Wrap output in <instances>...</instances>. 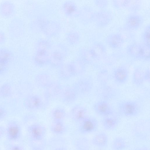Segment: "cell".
Segmentation results:
<instances>
[{
    "instance_id": "obj_22",
    "label": "cell",
    "mask_w": 150,
    "mask_h": 150,
    "mask_svg": "<svg viewBox=\"0 0 150 150\" xmlns=\"http://www.w3.org/2000/svg\"><path fill=\"white\" fill-rule=\"evenodd\" d=\"M90 143L88 138L81 137L75 139L73 144L75 150H89Z\"/></svg>"
},
{
    "instance_id": "obj_2",
    "label": "cell",
    "mask_w": 150,
    "mask_h": 150,
    "mask_svg": "<svg viewBox=\"0 0 150 150\" xmlns=\"http://www.w3.org/2000/svg\"><path fill=\"white\" fill-rule=\"evenodd\" d=\"M116 110L119 116L134 117L141 113L142 107L137 101L133 100H122L118 102Z\"/></svg>"
},
{
    "instance_id": "obj_24",
    "label": "cell",
    "mask_w": 150,
    "mask_h": 150,
    "mask_svg": "<svg viewBox=\"0 0 150 150\" xmlns=\"http://www.w3.org/2000/svg\"><path fill=\"white\" fill-rule=\"evenodd\" d=\"M127 146V143L124 139L121 137L115 138L113 141L112 150H124Z\"/></svg>"
},
{
    "instance_id": "obj_6",
    "label": "cell",
    "mask_w": 150,
    "mask_h": 150,
    "mask_svg": "<svg viewBox=\"0 0 150 150\" xmlns=\"http://www.w3.org/2000/svg\"><path fill=\"white\" fill-rule=\"evenodd\" d=\"M26 131L28 141H38L45 139L47 132L45 127L38 123H33L27 126Z\"/></svg>"
},
{
    "instance_id": "obj_14",
    "label": "cell",
    "mask_w": 150,
    "mask_h": 150,
    "mask_svg": "<svg viewBox=\"0 0 150 150\" xmlns=\"http://www.w3.org/2000/svg\"><path fill=\"white\" fill-rule=\"evenodd\" d=\"M119 116H114L102 117L101 123L104 129L107 131H112L115 129L120 122Z\"/></svg>"
},
{
    "instance_id": "obj_12",
    "label": "cell",
    "mask_w": 150,
    "mask_h": 150,
    "mask_svg": "<svg viewBox=\"0 0 150 150\" xmlns=\"http://www.w3.org/2000/svg\"><path fill=\"white\" fill-rule=\"evenodd\" d=\"M106 44L110 48L117 49L121 47L124 43L123 37L120 34L115 33H110L105 38Z\"/></svg>"
},
{
    "instance_id": "obj_40",
    "label": "cell",
    "mask_w": 150,
    "mask_h": 150,
    "mask_svg": "<svg viewBox=\"0 0 150 150\" xmlns=\"http://www.w3.org/2000/svg\"><path fill=\"white\" fill-rule=\"evenodd\" d=\"M67 6L68 7H67V11L69 13L72 12L74 11L75 8L73 5L70 4L69 5H68Z\"/></svg>"
},
{
    "instance_id": "obj_29",
    "label": "cell",
    "mask_w": 150,
    "mask_h": 150,
    "mask_svg": "<svg viewBox=\"0 0 150 150\" xmlns=\"http://www.w3.org/2000/svg\"><path fill=\"white\" fill-rule=\"evenodd\" d=\"M12 88L8 83H5L0 87V96L4 98L9 96L12 93Z\"/></svg>"
},
{
    "instance_id": "obj_5",
    "label": "cell",
    "mask_w": 150,
    "mask_h": 150,
    "mask_svg": "<svg viewBox=\"0 0 150 150\" xmlns=\"http://www.w3.org/2000/svg\"><path fill=\"white\" fill-rule=\"evenodd\" d=\"M98 122L95 117L87 116L78 123L77 131L85 135L96 132L98 128Z\"/></svg>"
},
{
    "instance_id": "obj_36",
    "label": "cell",
    "mask_w": 150,
    "mask_h": 150,
    "mask_svg": "<svg viewBox=\"0 0 150 150\" xmlns=\"http://www.w3.org/2000/svg\"><path fill=\"white\" fill-rule=\"evenodd\" d=\"M150 71L149 68H146L144 69L143 76L145 82L149 83L150 81Z\"/></svg>"
},
{
    "instance_id": "obj_31",
    "label": "cell",
    "mask_w": 150,
    "mask_h": 150,
    "mask_svg": "<svg viewBox=\"0 0 150 150\" xmlns=\"http://www.w3.org/2000/svg\"><path fill=\"white\" fill-rule=\"evenodd\" d=\"M142 61L149 62L150 58V47L143 44Z\"/></svg>"
},
{
    "instance_id": "obj_32",
    "label": "cell",
    "mask_w": 150,
    "mask_h": 150,
    "mask_svg": "<svg viewBox=\"0 0 150 150\" xmlns=\"http://www.w3.org/2000/svg\"><path fill=\"white\" fill-rule=\"evenodd\" d=\"M37 79L38 83L41 86L48 87V86L50 84L49 83V79L46 75H40L38 77Z\"/></svg>"
},
{
    "instance_id": "obj_15",
    "label": "cell",
    "mask_w": 150,
    "mask_h": 150,
    "mask_svg": "<svg viewBox=\"0 0 150 150\" xmlns=\"http://www.w3.org/2000/svg\"><path fill=\"white\" fill-rule=\"evenodd\" d=\"M108 141L107 134L105 132L102 131L96 134L92 138L90 143L97 148L104 149L108 146Z\"/></svg>"
},
{
    "instance_id": "obj_34",
    "label": "cell",
    "mask_w": 150,
    "mask_h": 150,
    "mask_svg": "<svg viewBox=\"0 0 150 150\" xmlns=\"http://www.w3.org/2000/svg\"><path fill=\"white\" fill-rule=\"evenodd\" d=\"M64 143L61 140L60 142L58 141L54 142L51 150H68L64 144H63Z\"/></svg>"
},
{
    "instance_id": "obj_27",
    "label": "cell",
    "mask_w": 150,
    "mask_h": 150,
    "mask_svg": "<svg viewBox=\"0 0 150 150\" xmlns=\"http://www.w3.org/2000/svg\"><path fill=\"white\" fill-rule=\"evenodd\" d=\"M4 146L5 150H25L22 145L6 140L4 142Z\"/></svg>"
},
{
    "instance_id": "obj_25",
    "label": "cell",
    "mask_w": 150,
    "mask_h": 150,
    "mask_svg": "<svg viewBox=\"0 0 150 150\" xmlns=\"http://www.w3.org/2000/svg\"><path fill=\"white\" fill-rule=\"evenodd\" d=\"M142 4L140 0H127L125 9L132 13H137L141 9Z\"/></svg>"
},
{
    "instance_id": "obj_33",
    "label": "cell",
    "mask_w": 150,
    "mask_h": 150,
    "mask_svg": "<svg viewBox=\"0 0 150 150\" xmlns=\"http://www.w3.org/2000/svg\"><path fill=\"white\" fill-rule=\"evenodd\" d=\"M127 0H115L112 1L113 7L115 9H125Z\"/></svg>"
},
{
    "instance_id": "obj_23",
    "label": "cell",
    "mask_w": 150,
    "mask_h": 150,
    "mask_svg": "<svg viewBox=\"0 0 150 150\" xmlns=\"http://www.w3.org/2000/svg\"><path fill=\"white\" fill-rule=\"evenodd\" d=\"M30 150H45L47 142L45 139L38 141H28Z\"/></svg>"
},
{
    "instance_id": "obj_13",
    "label": "cell",
    "mask_w": 150,
    "mask_h": 150,
    "mask_svg": "<svg viewBox=\"0 0 150 150\" xmlns=\"http://www.w3.org/2000/svg\"><path fill=\"white\" fill-rule=\"evenodd\" d=\"M142 43H133L126 47V52L130 57L137 60L142 61Z\"/></svg>"
},
{
    "instance_id": "obj_8",
    "label": "cell",
    "mask_w": 150,
    "mask_h": 150,
    "mask_svg": "<svg viewBox=\"0 0 150 150\" xmlns=\"http://www.w3.org/2000/svg\"><path fill=\"white\" fill-rule=\"evenodd\" d=\"M149 121L142 120L136 122L132 128L134 137L137 139L145 141L149 139L150 136Z\"/></svg>"
},
{
    "instance_id": "obj_7",
    "label": "cell",
    "mask_w": 150,
    "mask_h": 150,
    "mask_svg": "<svg viewBox=\"0 0 150 150\" xmlns=\"http://www.w3.org/2000/svg\"><path fill=\"white\" fill-rule=\"evenodd\" d=\"M144 21L142 15L137 13H131L127 16L122 29L128 31L137 30L142 27Z\"/></svg>"
},
{
    "instance_id": "obj_19",
    "label": "cell",
    "mask_w": 150,
    "mask_h": 150,
    "mask_svg": "<svg viewBox=\"0 0 150 150\" xmlns=\"http://www.w3.org/2000/svg\"><path fill=\"white\" fill-rule=\"evenodd\" d=\"M144 69L142 67H136L133 70L132 76V82L137 87H141L145 82L143 76Z\"/></svg>"
},
{
    "instance_id": "obj_9",
    "label": "cell",
    "mask_w": 150,
    "mask_h": 150,
    "mask_svg": "<svg viewBox=\"0 0 150 150\" xmlns=\"http://www.w3.org/2000/svg\"><path fill=\"white\" fill-rule=\"evenodd\" d=\"M112 19V13L106 9H100L95 11L93 14V21L98 27L102 28L108 26Z\"/></svg>"
},
{
    "instance_id": "obj_4",
    "label": "cell",
    "mask_w": 150,
    "mask_h": 150,
    "mask_svg": "<svg viewBox=\"0 0 150 150\" xmlns=\"http://www.w3.org/2000/svg\"><path fill=\"white\" fill-rule=\"evenodd\" d=\"M93 109L96 113L102 117L119 116L116 109L107 100L100 99L97 101L93 104Z\"/></svg>"
},
{
    "instance_id": "obj_1",
    "label": "cell",
    "mask_w": 150,
    "mask_h": 150,
    "mask_svg": "<svg viewBox=\"0 0 150 150\" xmlns=\"http://www.w3.org/2000/svg\"><path fill=\"white\" fill-rule=\"evenodd\" d=\"M107 71L103 70L100 71L97 76L98 85L96 95L100 99L109 100L115 99L118 96L117 90L110 85L109 76Z\"/></svg>"
},
{
    "instance_id": "obj_35",
    "label": "cell",
    "mask_w": 150,
    "mask_h": 150,
    "mask_svg": "<svg viewBox=\"0 0 150 150\" xmlns=\"http://www.w3.org/2000/svg\"><path fill=\"white\" fill-rule=\"evenodd\" d=\"M94 2L95 5L101 9H105L108 5V1L106 0H95Z\"/></svg>"
},
{
    "instance_id": "obj_30",
    "label": "cell",
    "mask_w": 150,
    "mask_h": 150,
    "mask_svg": "<svg viewBox=\"0 0 150 150\" xmlns=\"http://www.w3.org/2000/svg\"><path fill=\"white\" fill-rule=\"evenodd\" d=\"M83 58L85 63L92 64L96 60L90 49H86L83 52Z\"/></svg>"
},
{
    "instance_id": "obj_26",
    "label": "cell",
    "mask_w": 150,
    "mask_h": 150,
    "mask_svg": "<svg viewBox=\"0 0 150 150\" xmlns=\"http://www.w3.org/2000/svg\"><path fill=\"white\" fill-rule=\"evenodd\" d=\"M65 114L64 110L62 108L55 109L52 113V117L53 121H63Z\"/></svg>"
},
{
    "instance_id": "obj_11",
    "label": "cell",
    "mask_w": 150,
    "mask_h": 150,
    "mask_svg": "<svg viewBox=\"0 0 150 150\" xmlns=\"http://www.w3.org/2000/svg\"><path fill=\"white\" fill-rule=\"evenodd\" d=\"M129 76L127 68L124 66H120L112 70L110 77L113 82L117 85L122 86L128 81Z\"/></svg>"
},
{
    "instance_id": "obj_38",
    "label": "cell",
    "mask_w": 150,
    "mask_h": 150,
    "mask_svg": "<svg viewBox=\"0 0 150 150\" xmlns=\"http://www.w3.org/2000/svg\"><path fill=\"white\" fill-rule=\"evenodd\" d=\"M134 150H150L149 147L146 145L139 146L135 148Z\"/></svg>"
},
{
    "instance_id": "obj_41",
    "label": "cell",
    "mask_w": 150,
    "mask_h": 150,
    "mask_svg": "<svg viewBox=\"0 0 150 150\" xmlns=\"http://www.w3.org/2000/svg\"><path fill=\"white\" fill-rule=\"evenodd\" d=\"M0 150H1L0 146Z\"/></svg>"
},
{
    "instance_id": "obj_17",
    "label": "cell",
    "mask_w": 150,
    "mask_h": 150,
    "mask_svg": "<svg viewBox=\"0 0 150 150\" xmlns=\"http://www.w3.org/2000/svg\"><path fill=\"white\" fill-rule=\"evenodd\" d=\"M88 111L84 107L78 105L74 107L71 112L72 119L75 122L79 123L88 116Z\"/></svg>"
},
{
    "instance_id": "obj_42",
    "label": "cell",
    "mask_w": 150,
    "mask_h": 150,
    "mask_svg": "<svg viewBox=\"0 0 150 150\" xmlns=\"http://www.w3.org/2000/svg\"></svg>"
},
{
    "instance_id": "obj_16",
    "label": "cell",
    "mask_w": 150,
    "mask_h": 150,
    "mask_svg": "<svg viewBox=\"0 0 150 150\" xmlns=\"http://www.w3.org/2000/svg\"><path fill=\"white\" fill-rule=\"evenodd\" d=\"M26 108L31 110L38 109L42 107V101L41 98L36 95H32L27 97L24 102Z\"/></svg>"
},
{
    "instance_id": "obj_21",
    "label": "cell",
    "mask_w": 150,
    "mask_h": 150,
    "mask_svg": "<svg viewBox=\"0 0 150 150\" xmlns=\"http://www.w3.org/2000/svg\"><path fill=\"white\" fill-rule=\"evenodd\" d=\"M77 94L74 88L67 87L62 90L61 92V97L62 100L66 103H70L75 100Z\"/></svg>"
},
{
    "instance_id": "obj_39",
    "label": "cell",
    "mask_w": 150,
    "mask_h": 150,
    "mask_svg": "<svg viewBox=\"0 0 150 150\" xmlns=\"http://www.w3.org/2000/svg\"><path fill=\"white\" fill-rule=\"evenodd\" d=\"M5 127L0 125V139L5 135Z\"/></svg>"
},
{
    "instance_id": "obj_18",
    "label": "cell",
    "mask_w": 150,
    "mask_h": 150,
    "mask_svg": "<svg viewBox=\"0 0 150 150\" xmlns=\"http://www.w3.org/2000/svg\"><path fill=\"white\" fill-rule=\"evenodd\" d=\"M67 129L63 121H53L50 127L51 132L57 136L64 135L67 132Z\"/></svg>"
},
{
    "instance_id": "obj_3",
    "label": "cell",
    "mask_w": 150,
    "mask_h": 150,
    "mask_svg": "<svg viewBox=\"0 0 150 150\" xmlns=\"http://www.w3.org/2000/svg\"><path fill=\"white\" fill-rule=\"evenodd\" d=\"M5 135L6 140L16 142L21 139L22 136V129L20 124L15 120H11L5 127Z\"/></svg>"
},
{
    "instance_id": "obj_28",
    "label": "cell",
    "mask_w": 150,
    "mask_h": 150,
    "mask_svg": "<svg viewBox=\"0 0 150 150\" xmlns=\"http://www.w3.org/2000/svg\"><path fill=\"white\" fill-rule=\"evenodd\" d=\"M150 25L149 23L144 27L141 36L142 43L149 47H150Z\"/></svg>"
},
{
    "instance_id": "obj_20",
    "label": "cell",
    "mask_w": 150,
    "mask_h": 150,
    "mask_svg": "<svg viewBox=\"0 0 150 150\" xmlns=\"http://www.w3.org/2000/svg\"><path fill=\"white\" fill-rule=\"evenodd\" d=\"M90 49L96 60L101 59L106 53L105 46L100 42H95Z\"/></svg>"
},
{
    "instance_id": "obj_37",
    "label": "cell",
    "mask_w": 150,
    "mask_h": 150,
    "mask_svg": "<svg viewBox=\"0 0 150 150\" xmlns=\"http://www.w3.org/2000/svg\"><path fill=\"white\" fill-rule=\"evenodd\" d=\"M7 112L5 110L0 106V121L2 120L6 117Z\"/></svg>"
},
{
    "instance_id": "obj_10",
    "label": "cell",
    "mask_w": 150,
    "mask_h": 150,
    "mask_svg": "<svg viewBox=\"0 0 150 150\" xmlns=\"http://www.w3.org/2000/svg\"><path fill=\"white\" fill-rule=\"evenodd\" d=\"M94 87L93 78L91 76L83 77L77 82L74 88L77 94L85 96L89 94Z\"/></svg>"
}]
</instances>
